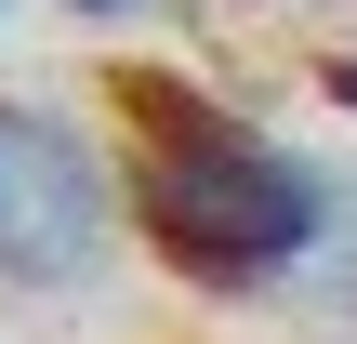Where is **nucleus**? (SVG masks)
<instances>
[{
  "instance_id": "obj_1",
  "label": "nucleus",
  "mask_w": 357,
  "mask_h": 344,
  "mask_svg": "<svg viewBox=\"0 0 357 344\" xmlns=\"http://www.w3.org/2000/svg\"><path fill=\"white\" fill-rule=\"evenodd\" d=\"M119 119H132L119 199H132L146 252L185 292H225L238 305V292H278V278H305L331 252V172L291 159L278 133H252L238 106H212L199 80L132 66L119 80Z\"/></svg>"
},
{
  "instance_id": "obj_2",
  "label": "nucleus",
  "mask_w": 357,
  "mask_h": 344,
  "mask_svg": "<svg viewBox=\"0 0 357 344\" xmlns=\"http://www.w3.org/2000/svg\"><path fill=\"white\" fill-rule=\"evenodd\" d=\"M119 172L93 133H66L53 106H0V278L13 292H66L106 265L119 239Z\"/></svg>"
},
{
  "instance_id": "obj_3",
  "label": "nucleus",
  "mask_w": 357,
  "mask_h": 344,
  "mask_svg": "<svg viewBox=\"0 0 357 344\" xmlns=\"http://www.w3.org/2000/svg\"><path fill=\"white\" fill-rule=\"evenodd\" d=\"M66 13H132V0H66Z\"/></svg>"
}]
</instances>
